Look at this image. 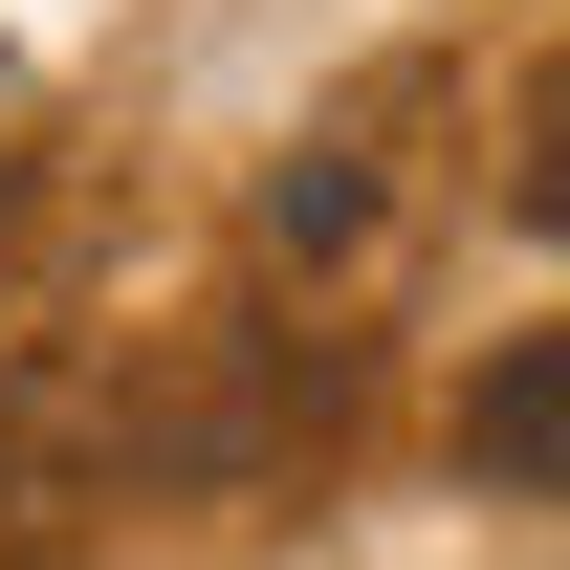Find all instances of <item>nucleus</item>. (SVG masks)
I'll use <instances>...</instances> for the list:
<instances>
[{"label":"nucleus","instance_id":"obj_1","mask_svg":"<svg viewBox=\"0 0 570 570\" xmlns=\"http://www.w3.org/2000/svg\"><path fill=\"white\" fill-rule=\"evenodd\" d=\"M461 483H483V504H570V330H504V352H483Z\"/></svg>","mask_w":570,"mask_h":570},{"label":"nucleus","instance_id":"obj_2","mask_svg":"<svg viewBox=\"0 0 570 570\" xmlns=\"http://www.w3.org/2000/svg\"><path fill=\"white\" fill-rule=\"evenodd\" d=\"M504 198H527V219L570 242V45L527 67V110H504Z\"/></svg>","mask_w":570,"mask_h":570},{"label":"nucleus","instance_id":"obj_3","mask_svg":"<svg viewBox=\"0 0 570 570\" xmlns=\"http://www.w3.org/2000/svg\"><path fill=\"white\" fill-rule=\"evenodd\" d=\"M22 352H45V198L0 176V395H22Z\"/></svg>","mask_w":570,"mask_h":570}]
</instances>
